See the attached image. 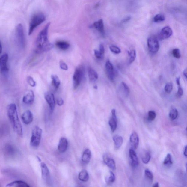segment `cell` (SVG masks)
I'll return each mask as SVG.
<instances>
[{"label":"cell","instance_id":"obj_24","mask_svg":"<svg viewBox=\"0 0 187 187\" xmlns=\"http://www.w3.org/2000/svg\"><path fill=\"white\" fill-rule=\"evenodd\" d=\"M113 139L114 142L115 147L117 149H119L123 144V139L122 137L118 135H115L113 136Z\"/></svg>","mask_w":187,"mask_h":187},{"label":"cell","instance_id":"obj_46","mask_svg":"<svg viewBox=\"0 0 187 187\" xmlns=\"http://www.w3.org/2000/svg\"><path fill=\"white\" fill-rule=\"evenodd\" d=\"M130 19H131V17H130V16H128V17H126V18L123 19V21H122L121 22L122 23L126 22L129 21Z\"/></svg>","mask_w":187,"mask_h":187},{"label":"cell","instance_id":"obj_50","mask_svg":"<svg viewBox=\"0 0 187 187\" xmlns=\"http://www.w3.org/2000/svg\"><path fill=\"white\" fill-rule=\"evenodd\" d=\"M2 45H1V41H0V54L2 52Z\"/></svg>","mask_w":187,"mask_h":187},{"label":"cell","instance_id":"obj_39","mask_svg":"<svg viewBox=\"0 0 187 187\" xmlns=\"http://www.w3.org/2000/svg\"><path fill=\"white\" fill-rule=\"evenodd\" d=\"M110 176L108 177L107 181L109 183H113L115 181V180H116V177H115V175L112 171H110Z\"/></svg>","mask_w":187,"mask_h":187},{"label":"cell","instance_id":"obj_48","mask_svg":"<svg viewBox=\"0 0 187 187\" xmlns=\"http://www.w3.org/2000/svg\"><path fill=\"white\" fill-rule=\"evenodd\" d=\"M184 155L186 157H187V146H186L184 148Z\"/></svg>","mask_w":187,"mask_h":187},{"label":"cell","instance_id":"obj_52","mask_svg":"<svg viewBox=\"0 0 187 187\" xmlns=\"http://www.w3.org/2000/svg\"><path fill=\"white\" fill-rule=\"evenodd\" d=\"M99 6V3H98L97 4H96V6H95V7L96 8L97 7H98V6Z\"/></svg>","mask_w":187,"mask_h":187},{"label":"cell","instance_id":"obj_32","mask_svg":"<svg viewBox=\"0 0 187 187\" xmlns=\"http://www.w3.org/2000/svg\"><path fill=\"white\" fill-rule=\"evenodd\" d=\"M145 175L147 179L152 182L153 179V173L149 169H146L145 170Z\"/></svg>","mask_w":187,"mask_h":187},{"label":"cell","instance_id":"obj_12","mask_svg":"<svg viewBox=\"0 0 187 187\" xmlns=\"http://www.w3.org/2000/svg\"><path fill=\"white\" fill-rule=\"evenodd\" d=\"M44 97L46 102L49 105L50 109L53 111L56 105L54 95L51 93H47L45 94Z\"/></svg>","mask_w":187,"mask_h":187},{"label":"cell","instance_id":"obj_27","mask_svg":"<svg viewBox=\"0 0 187 187\" xmlns=\"http://www.w3.org/2000/svg\"><path fill=\"white\" fill-rule=\"evenodd\" d=\"M52 83L56 90H57L61 84V81L58 76L56 75L51 76Z\"/></svg>","mask_w":187,"mask_h":187},{"label":"cell","instance_id":"obj_34","mask_svg":"<svg viewBox=\"0 0 187 187\" xmlns=\"http://www.w3.org/2000/svg\"><path fill=\"white\" fill-rule=\"evenodd\" d=\"M173 89V85L171 82L167 83L165 85V91L166 93L169 94L171 92Z\"/></svg>","mask_w":187,"mask_h":187},{"label":"cell","instance_id":"obj_35","mask_svg":"<svg viewBox=\"0 0 187 187\" xmlns=\"http://www.w3.org/2000/svg\"><path fill=\"white\" fill-rule=\"evenodd\" d=\"M123 89V92L125 94V96H128L129 94L130 90L128 85L124 82H122L121 83Z\"/></svg>","mask_w":187,"mask_h":187},{"label":"cell","instance_id":"obj_11","mask_svg":"<svg viewBox=\"0 0 187 187\" xmlns=\"http://www.w3.org/2000/svg\"><path fill=\"white\" fill-rule=\"evenodd\" d=\"M109 126L111 127L112 132L116 131L117 126V119L116 115V110L113 109L111 110V116L108 122Z\"/></svg>","mask_w":187,"mask_h":187},{"label":"cell","instance_id":"obj_2","mask_svg":"<svg viewBox=\"0 0 187 187\" xmlns=\"http://www.w3.org/2000/svg\"><path fill=\"white\" fill-rule=\"evenodd\" d=\"M7 114L14 131L19 136L22 137V126L18 117L16 106L14 103H11L8 106Z\"/></svg>","mask_w":187,"mask_h":187},{"label":"cell","instance_id":"obj_16","mask_svg":"<svg viewBox=\"0 0 187 187\" xmlns=\"http://www.w3.org/2000/svg\"><path fill=\"white\" fill-rule=\"evenodd\" d=\"M42 175L43 180L45 181L49 182L50 179L49 170L46 163L42 162L41 163Z\"/></svg>","mask_w":187,"mask_h":187},{"label":"cell","instance_id":"obj_28","mask_svg":"<svg viewBox=\"0 0 187 187\" xmlns=\"http://www.w3.org/2000/svg\"><path fill=\"white\" fill-rule=\"evenodd\" d=\"M178 113L177 110L176 108H173L170 110L169 113V117L172 120H174L177 118Z\"/></svg>","mask_w":187,"mask_h":187},{"label":"cell","instance_id":"obj_7","mask_svg":"<svg viewBox=\"0 0 187 187\" xmlns=\"http://www.w3.org/2000/svg\"><path fill=\"white\" fill-rule=\"evenodd\" d=\"M9 56L7 53H4L0 58V72L2 75L6 76L9 72L7 63Z\"/></svg>","mask_w":187,"mask_h":187},{"label":"cell","instance_id":"obj_19","mask_svg":"<svg viewBox=\"0 0 187 187\" xmlns=\"http://www.w3.org/2000/svg\"><path fill=\"white\" fill-rule=\"evenodd\" d=\"M68 142L67 139L64 138H62L60 139L58 145V150L60 153H64L68 148Z\"/></svg>","mask_w":187,"mask_h":187},{"label":"cell","instance_id":"obj_3","mask_svg":"<svg viewBox=\"0 0 187 187\" xmlns=\"http://www.w3.org/2000/svg\"><path fill=\"white\" fill-rule=\"evenodd\" d=\"M46 16L42 13H38L33 15L29 23L28 34H32L33 31L37 26L44 22L46 20Z\"/></svg>","mask_w":187,"mask_h":187},{"label":"cell","instance_id":"obj_37","mask_svg":"<svg viewBox=\"0 0 187 187\" xmlns=\"http://www.w3.org/2000/svg\"><path fill=\"white\" fill-rule=\"evenodd\" d=\"M156 113L153 111H150L148 114V121H153L156 118Z\"/></svg>","mask_w":187,"mask_h":187},{"label":"cell","instance_id":"obj_44","mask_svg":"<svg viewBox=\"0 0 187 187\" xmlns=\"http://www.w3.org/2000/svg\"><path fill=\"white\" fill-rule=\"evenodd\" d=\"M57 103L58 105V106H61L64 104V101L62 98H58L57 99Z\"/></svg>","mask_w":187,"mask_h":187},{"label":"cell","instance_id":"obj_30","mask_svg":"<svg viewBox=\"0 0 187 187\" xmlns=\"http://www.w3.org/2000/svg\"><path fill=\"white\" fill-rule=\"evenodd\" d=\"M128 54L129 57V61L130 64L132 63L135 61L136 58V52L135 50H131L128 51Z\"/></svg>","mask_w":187,"mask_h":187},{"label":"cell","instance_id":"obj_4","mask_svg":"<svg viewBox=\"0 0 187 187\" xmlns=\"http://www.w3.org/2000/svg\"><path fill=\"white\" fill-rule=\"evenodd\" d=\"M42 130L39 127L35 126L33 130L30 142L31 146L34 148L38 147L40 143Z\"/></svg>","mask_w":187,"mask_h":187},{"label":"cell","instance_id":"obj_40","mask_svg":"<svg viewBox=\"0 0 187 187\" xmlns=\"http://www.w3.org/2000/svg\"><path fill=\"white\" fill-rule=\"evenodd\" d=\"M27 80L30 86L33 87H34L36 86V82L34 81L32 77L31 76H28L27 79Z\"/></svg>","mask_w":187,"mask_h":187},{"label":"cell","instance_id":"obj_23","mask_svg":"<svg viewBox=\"0 0 187 187\" xmlns=\"http://www.w3.org/2000/svg\"><path fill=\"white\" fill-rule=\"evenodd\" d=\"M6 187H29L30 186L26 182L21 181H16L11 182L6 186Z\"/></svg>","mask_w":187,"mask_h":187},{"label":"cell","instance_id":"obj_18","mask_svg":"<svg viewBox=\"0 0 187 187\" xmlns=\"http://www.w3.org/2000/svg\"><path fill=\"white\" fill-rule=\"evenodd\" d=\"M130 141L133 149H136L138 147L139 145V138L138 134L136 132H133L132 133L130 136Z\"/></svg>","mask_w":187,"mask_h":187},{"label":"cell","instance_id":"obj_17","mask_svg":"<svg viewBox=\"0 0 187 187\" xmlns=\"http://www.w3.org/2000/svg\"><path fill=\"white\" fill-rule=\"evenodd\" d=\"M22 120L25 124L28 125L32 122L33 120V115L30 111H25L22 116Z\"/></svg>","mask_w":187,"mask_h":187},{"label":"cell","instance_id":"obj_6","mask_svg":"<svg viewBox=\"0 0 187 187\" xmlns=\"http://www.w3.org/2000/svg\"><path fill=\"white\" fill-rule=\"evenodd\" d=\"M147 45L148 49L152 53L158 52L160 48V44L158 40L154 37H151L148 38Z\"/></svg>","mask_w":187,"mask_h":187},{"label":"cell","instance_id":"obj_41","mask_svg":"<svg viewBox=\"0 0 187 187\" xmlns=\"http://www.w3.org/2000/svg\"><path fill=\"white\" fill-rule=\"evenodd\" d=\"M94 53L95 56L98 59H102L104 57V55L102 54L99 51L95 49L94 50Z\"/></svg>","mask_w":187,"mask_h":187},{"label":"cell","instance_id":"obj_9","mask_svg":"<svg viewBox=\"0 0 187 187\" xmlns=\"http://www.w3.org/2000/svg\"><path fill=\"white\" fill-rule=\"evenodd\" d=\"M105 67L108 77L111 81H114L115 77V72L114 67L109 61H106Z\"/></svg>","mask_w":187,"mask_h":187},{"label":"cell","instance_id":"obj_13","mask_svg":"<svg viewBox=\"0 0 187 187\" xmlns=\"http://www.w3.org/2000/svg\"><path fill=\"white\" fill-rule=\"evenodd\" d=\"M129 156L131 166L133 168H136L138 166L139 164V161L136 152L133 148L129 150Z\"/></svg>","mask_w":187,"mask_h":187},{"label":"cell","instance_id":"obj_33","mask_svg":"<svg viewBox=\"0 0 187 187\" xmlns=\"http://www.w3.org/2000/svg\"><path fill=\"white\" fill-rule=\"evenodd\" d=\"M173 164L172 160L171 155L170 153L167 154L164 161L163 162V164L166 165H169Z\"/></svg>","mask_w":187,"mask_h":187},{"label":"cell","instance_id":"obj_47","mask_svg":"<svg viewBox=\"0 0 187 187\" xmlns=\"http://www.w3.org/2000/svg\"><path fill=\"white\" fill-rule=\"evenodd\" d=\"M176 81L177 85L178 86H180V78H177L176 79Z\"/></svg>","mask_w":187,"mask_h":187},{"label":"cell","instance_id":"obj_51","mask_svg":"<svg viewBox=\"0 0 187 187\" xmlns=\"http://www.w3.org/2000/svg\"><path fill=\"white\" fill-rule=\"evenodd\" d=\"M153 187H159V183L158 182H157V183H155L154 185H153Z\"/></svg>","mask_w":187,"mask_h":187},{"label":"cell","instance_id":"obj_20","mask_svg":"<svg viewBox=\"0 0 187 187\" xmlns=\"http://www.w3.org/2000/svg\"><path fill=\"white\" fill-rule=\"evenodd\" d=\"M103 161L108 168L113 170L116 169V165L115 161L112 158L109 157L107 155H105Z\"/></svg>","mask_w":187,"mask_h":187},{"label":"cell","instance_id":"obj_43","mask_svg":"<svg viewBox=\"0 0 187 187\" xmlns=\"http://www.w3.org/2000/svg\"><path fill=\"white\" fill-rule=\"evenodd\" d=\"M183 90L181 87L179 86L178 88L177 93V96L178 98H181L183 94Z\"/></svg>","mask_w":187,"mask_h":187},{"label":"cell","instance_id":"obj_5","mask_svg":"<svg viewBox=\"0 0 187 187\" xmlns=\"http://www.w3.org/2000/svg\"><path fill=\"white\" fill-rule=\"evenodd\" d=\"M85 76V69L83 67H79L75 70L73 76V84L74 89L79 86Z\"/></svg>","mask_w":187,"mask_h":187},{"label":"cell","instance_id":"obj_25","mask_svg":"<svg viewBox=\"0 0 187 187\" xmlns=\"http://www.w3.org/2000/svg\"><path fill=\"white\" fill-rule=\"evenodd\" d=\"M78 178L80 181L87 182L89 179V175L86 170H83L80 172L78 175Z\"/></svg>","mask_w":187,"mask_h":187},{"label":"cell","instance_id":"obj_53","mask_svg":"<svg viewBox=\"0 0 187 187\" xmlns=\"http://www.w3.org/2000/svg\"><path fill=\"white\" fill-rule=\"evenodd\" d=\"M94 88L95 89H97V86H94Z\"/></svg>","mask_w":187,"mask_h":187},{"label":"cell","instance_id":"obj_26","mask_svg":"<svg viewBox=\"0 0 187 187\" xmlns=\"http://www.w3.org/2000/svg\"><path fill=\"white\" fill-rule=\"evenodd\" d=\"M56 46L60 49L62 50H66L69 48L70 44L67 42L59 41L56 42Z\"/></svg>","mask_w":187,"mask_h":187},{"label":"cell","instance_id":"obj_10","mask_svg":"<svg viewBox=\"0 0 187 187\" xmlns=\"http://www.w3.org/2000/svg\"><path fill=\"white\" fill-rule=\"evenodd\" d=\"M173 34V31L169 26L165 27L162 29L159 35L160 40H163L169 38Z\"/></svg>","mask_w":187,"mask_h":187},{"label":"cell","instance_id":"obj_31","mask_svg":"<svg viewBox=\"0 0 187 187\" xmlns=\"http://www.w3.org/2000/svg\"><path fill=\"white\" fill-rule=\"evenodd\" d=\"M166 19L165 15L162 14H158L153 18V21L155 22H160L164 21Z\"/></svg>","mask_w":187,"mask_h":187},{"label":"cell","instance_id":"obj_42","mask_svg":"<svg viewBox=\"0 0 187 187\" xmlns=\"http://www.w3.org/2000/svg\"><path fill=\"white\" fill-rule=\"evenodd\" d=\"M60 67L61 69L65 71H67L68 69V67L67 65L63 61H60Z\"/></svg>","mask_w":187,"mask_h":187},{"label":"cell","instance_id":"obj_15","mask_svg":"<svg viewBox=\"0 0 187 187\" xmlns=\"http://www.w3.org/2000/svg\"><path fill=\"white\" fill-rule=\"evenodd\" d=\"M34 94L33 91L30 90L23 98V102L27 105L32 104L34 99Z\"/></svg>","mask_w":187,"mask_h":187},{"label":"cell","instance_id":"obj_45","mask_svg":"<svg viewBox=\"0 0 187 187\" xmlns=\"http://www.w3.org/2000/svg\"><path fill=\"white\" fill-rule=\"evenodd\" d=\"M99 51L102 54L104 55L105 53V49L104 46L102 44H101L99 46Z\"/></svg>","mask_w":187,"mask_h":187},{"label":"cell","instance_id":"obj_29","mask_svg":"<svg viewBox=\"0 0 187 187\" xmlns=\"http://www.w3.org/2000/svg\"><path fill=\"white\" fill-rule=\"evenodd\" d=\"M151 158V155L149 152L146 151L142 157V161L144 164L149 162Z\"/></svg>","mask_w":187,"mask_h":187},{"label":"cell","instance_id":"obj_36","mask_svg":"<svg viewBox=\"0 0 187 187\" xmlns=\"http://www.w3.org/2000/svg\"><path fill=\"white\" fill-rule=\"evenodd\" d=\"M110 49L111 52L115 54H118L121 52V50L118 46L112 45L110 46Z\"/></svg>","mask_w":187,"mask_h":187},{"label":"cell","instance_id":"obj_22","mask_svg":"<svg viewBox=\"0 0 187 187\" xmlns=\"http://www.w3.org/2000/svg\"><path fill=\"white\" fill-rule=\"evenodd\" d=\"M91 150L87 149L85 150L82 156V161L83 163L88 164L89 162L91 159Z\"/></svg>","mask_w":187,"mask_h":187},{"label":"cell","instance_id":"obj_14","mask_svg":"<svg viewBox=\"0 0 187 187\" xmlns=\"http://www.w3.org/2000/svg\"><path fill=\"white\" fill-rule=\"evenodd\" d=\"M90 28H93L97 30L102 34L104 35L105 33L104 23L102 19H100L91 24L89 26Z\"/></svg>","mask_w":187,"mask_h":187},{"label":"cell","instance_id":"obj_38","mask_svg":"<svg viewBox=\"0 0 187 187\" xmlns=\"http://www.w3.org/2000/svg\"><path fill=\"white\" fill-rule=\"evenodd\" d=\"M172 53L174 57L177 58H180L181 57V53L180 50L177 48L174 49L172 52Z\"/></svg>","mask_w":187,"mask_h":187},{"label":"cell","instance_id":"obj_8","mask_svg":"<svg viewBox=\"0 0 187 187\" xmlns=\"http://www.w3.org/2000/svg\"><path fill=\"white\" fill-rule=\"evenodd\" d=\"M16 34L19 46L22 48H24L25 46L24 33L22 25L21 23L18 24L16 26Z\"/></svg>","mask_w":187,"mask_h":187},{"label":"cell","instance_id":"obj_54","mask_svg":"<svg viewBox=\"0 0 187 187\" xmlns=\"http://www.w3.org/2000/svg\"><path fill=\"white\" fill-rule=\"evenodd\" d=\"M37 158L38 159V160H39V161H41V160L40 159V158L39 157H37Z\"/></svg>","mask_w":187,"mask_h":187},{"label":"cell","instance_id":"obj_49","mask_svg":"<svg viewBox=\"0 0 187 187\" xmlns=\"http://www.w3.org/2000/svg\"><path fill=\"white\" fill-rule=\"evenodd\" d=\"M187 69H185L184 71H183V74L184 75V76L185 78H187Z\"/></svg>","mask_w":187,"mask_h":187},{"label":"cell","instance_id":"obj_21","mask_svg":"<svg viewBox=\"0 0 187 187\" xmlns=\"http://www.w3.org/2000/svg\"><path fill=\"white\" fill-rule=\"evenodd\" d=\"M88 74L90 81L95 82L98 79V74L94 70L89 68L88 70Z\"/></svg>","mask_w":187,"mask_h":187},{"label":"cell","instance_id":"obj_1","mask_svg":"<svg viewBox=\"0 0 187 187\" xmlns=\"http://www.w3.org/2000/svg\"><path fill=\"white\" fill-rule=\"evenodd\" d=\"M51 25L49 22L40 31L36 41V51L38 53L47 51L52 49L53 45L49 43L48 39V30Z\"/></svg>","mask_w":187,"mask_h":187}]
</instances>
